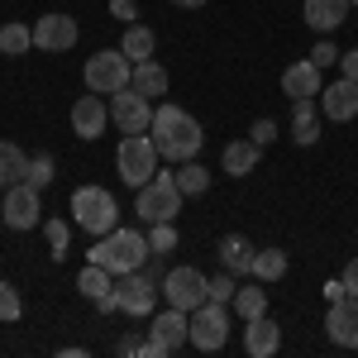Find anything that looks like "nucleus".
Wrapping results in <instances>:
<instances>
[{
  "mask_svg": "<svg viewBox=\"0 0 358 358\" xmlns=\"http://www.w3.org/2000/svg\"><path fill=\"white\" fill-rule=\"evenodd\" d=\"M148 138H153V148H158V158H167V163H187V158H196L201 153V124H196L192 115L182 110V106H158L153 110V124H148Z\"/></svg>",
  "mask_w": 358,
  "mask_h": 358,
  "instance_id": "obj_1",
  "label": "nucleus"
},
{
  "mask_svg": "<svg viewBox=\"0 0 358 358\" xmlns=\"http://www.w3.org/2000/svg\"><path fill=\"white\" fill-rule=\"evenodd\" d=\"M148 239L138 234V229H120L115 224L110 234H101V244H91V258L86 263H101V268H110L115 277L124 273H138V268H148Z\"/></svg>",
  "mask_w": 358,
  "mask_h": 358,
  "instance_id": "obj_2",
  "label": "nucleus"
},
{
  "mask_svg": "<svg viewBox=\"0 0 358 358\" xmlns=\"http://www.w3.org/2000/svg\"><path fill=\"white\" fill-rule=\"evenodd\" d=\"M177 210H182V187H177V177H172V172H153V182L138 187L134 215L143 224H167V220H177Z\"/></svg>",
  "mask_w": 358,
  "mask_h": 358,
  "instance_id": "obj_3",
  "label": "nucleus"
},
{
  "mask_svg": "<svg viewBox=\"0 0 358 358\" xmlns=\"http://www.w3.org/2000/svg\"><path fill=\"white\" fill-rule=\"evenodd\" d=\"M72 220L82 224L91 239H101V234H110L120 224V206H115V196L106 187H77L72 192Z\"/></svg>",
  "mask_w": 358,
  "mask_h": 358,
  "instance_id": "obj_4",
  "label": "nucleus"
},
{
  "mask_svg": "<svg viewBox=\"0 0 358 358\" xmlns=\"http://www.w3.org/2000/svg\"><path fill=\"white\" fill-rule=\"evenodd\" d=\"M187 344H196L201 354H215L229 344V310L224 301H201L187 315Z\"/></svg>",
  "mask_w": 358,
  "mask_h": 358,
  "instance_id": "obj_5",
  "label": "nucleus"
},
{
  "mask_svg": "<svg viewBox=\"0 0 358 358\" xmlns=\"http://www.w3.org/2000/svg\"><path fill=\"white\" fill-rule=\"evenodd\" d=\"M115 167H120V177H124L134 192L143 182H153V172H158V148H153V138L148 134H124L120 138V153H115Z\"/></svg>",
  "mask_w": 358,
  "mask_h": 358,
  "instance_id": "obj_6",
  "label": "nucleus"
},
{
  "mask_svg": "<svg viewBox=\"0 0 358 358\" xmlns=\"http://www.w3.org/2000/svg\"><path fill=\"white\" fill-rule=\"evenodd\" d=\"M129 77H134V62L120 53V48L91 53V62H86V91H96V96H115V91H124Z\"/></svg>",
  "mask_w": 358,
  "mask_h": 358,
  "instance_id": "obj_7",
  "label": "nucleus"
},
{
  "mask_svg": "<svg viewBox=\"0 0 358 358\" xmlns=\"http://www.w3.org/2000/svg\"><path fill=\"white\" fill-rule=\"evenodd\" d=\"M115 315H153L158 306V277H143L138 273H124V282H115Z\"/></svg>",
  "mask_w": 358,
  "mask_h": 358,
  "instance_id": "obj_8",
  "label": "nucleus"
},
{
  "mask_svg": "<svg viewBox=\"0 0 358 358\" xmlns=\"http://www.w3.org/2000/svg\"><path fill=\"white\" fill-rule=\"evenodd\" d=\"M110 120H115V129H124V134H148L153 106H148V96H138L134 86H124V91L110 96Z\"/></svg>",
  "mask_w": 358,
  "mask_h": 358,
  "instance_id": "obj_9",
  "label": "nucleus"
},
{
  "mask_svg": "<svg viewBox=\"0 0 358 358\" xmlns=\"http://www.w3.org/2000/svg\"><path fill=\"white\" fill-rule=\"evenodd\" d=\"M158 287H163L167 306H177V310H196V306L206 301V277L196 273V268H172Z\"/></svg>",
  "mask_w": 358,
  "mask_h": 358,
  "instance_id": "obj_10",
  "label": "nucleus"
},
{
  "mask_svg": "<svg viewBox=\"0 0 358 358\" xmlns=\"http://www.w3.org/2000/svg\"><path fill=\"white\" fill-rule=\"evenodd\" d=\"M325 334L339 349H358V296H339L325 310Z\"/></svg>",
  "mask_w": 358,
  "mask_h": 358,
  "instance_id": "obj_11",
  "label": "nucleus"
},
{
  "mask_svg": "<svg viewBox=\"0 0 358 358\" xmlns=\"http://www.w3.org/2000/svg\"><path fill=\"white\" fill-rule=\"evenodd\" d=\"M72 43H77V20L72 15H43L34 24V48H43V53H67Z\"/></svg>",
  "mask_w": 358,
  "mask_h": 358,
  "instance_id": "obj_12",
  "label": "nucleus"
},
{
  "mask_svg": "<svg viewBox=\"0 0 358 358\" xmlns=\"http://www.w3.org/2000/svg\"><path fill=\"white\" fill-rule=\"evenodd\" d=\"M0 220L10 224V229H34V224H38V187L15 182L10 196H5V215H0Z\"/></svg>",
  "mask_w": 358,
  "mask_h": 358,
  "instance_id": "obj_13",
  "label": "nucleus"
},
{
  "mask_svg": "<svg viewBox=\"0 0 358 358\" xmlns=\"http://www.w3.org/2000/svg\"><path fill=\"white\" fill-rule=\"evenodd\" d=\"M320 110H325V120H334V124L354 120L358 115V82H349V77L330 82L325 91H320Z\"/></svg>",
  "mask_w": 358,
  "mask_h": 358,
  "instance_id": "obj_14",
  "label": "nucleus"
},
{
  "mask_svg": "<svg viewBox=\"0 0 358 358\" xmlns=\"http://www.w3.org/2000/svg\"><path fill=\"white\" fill-rule=\"evenodd\" d=\"M187 315H192V310H177V306L158 310V315L148 320V339H153V344H163L167 354H172V349H182V344H187Z\"/></svg>",
  "mask_w": 358,
  "mask_h": 358,
  "instance_id": "obj_15",
  "label": "nucleus"
},
{
  "mask_svg": "<svg viewBox=\"0 0 358 358\" xmlns=\"http://www.w3.org/2000/svg\"><path fill=\"white\" fill-rule=\"evenodd\" d=\"M106 120H110V106H106L96 91H86L82 101L72 106V129H77L82 138H101L106 134Z\"/></svg>",
  "mask_w": 358,
  "mask_h": 358,
  "instance_id": "obj_16",
  "label": "nucleus"
},
{
  "mask_svg": "<svg viewBox=\"0 0 358 358\" xmlns=\"http://www.w3.org/2000/svg\"><path fill=\"white\" fill-rule=\"evenodd\" d=\"M244 349L253 358H273L277 349H282V330H277V320H268V315L244 320Z\"/></svg>",
  "mask_w": 358,
  "mask_h": 358,
  "instance_id": "obj_17",
  "label": "nucleus"
},
{
  "mask_svg": "<svg viewBox=\"0 0 358 358\" xmlns=\"http://www.w3.org/2000/svg\"><path fill=\"white\" fill-rule=\"evenodd\" d=\"M282 91H287L292 101H306V96L315 101V96L325 91V86H320V67H315L310 57H306V62H292V67L282 72Z\"/></svg>",
  "mask_w": 358,
  "mask_h": 358,
  "instance_id": "obj_18",
  "label": "nucleus"
},
{
  "mask_svg": "<svg viewBox=\"0 0 358 358\" xmlns=\"http://www.w3.org/2000/svg\"><path fill=\"white\" fill-rule=\"evenodd\" d=\"M306 24L315 29V34H330V29L344 24V15H349V0H306Z\"/></svg>",
  "mask_w": 358,
  "mask_h": 358,
  "instance_id": "obj_19",
  "label": "nucleus"
},
{
  "mask_svg": "<svg viewBox=\"0 0 358 358\" xmlns=\"http://www.w3.org/2000/svg\"><path fill=\"white\" fill-rule=\"evenodd\" d=\"M258 143L253 138H234V143H224V153H220V167L229 172V177H248L253 167H258Z\"/></svg>",
  "mask_w": 358,
  "mask_h": 358,
  "instance_id": "obj_20",
  "label": "nucleus"
},
{
  "mask_svg": "<svg viewBox=\"0 0 358 358\" xmlns=\"http://www.w3.org/2000/svg\"><path fill=\"white\" fill-rule=\"evenodd\" d=\"M253 253L258 248L248 244L244 234H229V239H220V268H229L234 277H248L253 273Z\"/></svg>",
  "mask_w": 358,
  "mask_h": 358,
  "instance_id": "obj_21",
  "label": "nucleus"
},
{
  "mask_svg": "<svg viewBox=\"0 0 358 358\" xmlns=\"http://www.w3.org/2000/svg\"><path fill=\"white\" fill-rule=\"evenodd\" d=\"M129 86H134L138 96L158 101V96H167V67H158L153 57H143V62H134V77H129Z\"/></svg>",
  "mask_w": 358,
  "mask_h": 358,
  "instance_id": "obj_22",
  "label": "nucleus"
},
{
  "mask_svg": "<svg viewBox=\"0 0 358 358\" xmlns=\"http://www.w3.org/2000/svg\"><path fill=\"white\" fill-rule=\"evenodd\" d=\"M77 292L91 296V301H101V296H110V292H115V273H110V268H101V263H86L82 277H77Z\"/></svg>",
  "mask_w": 358,
  "mask_h": 358,
  "instance_id": "obj_23",
  "label": "nucleus"
},
{
  "mask_svg": "<svg viewBox=\"0 0 358 358\" xmlns=\"http://www.w3.org/2000/svg\"><path fill=\"white\" fill-rule=\"evenodd\" d=\"M24 172H29V153L20 148V143L0 138V182L15 187V182H24Z\"/></svg>",
  "mask_w": 358,
  "mask_h": 358,
  "instance_id": "obj_24",
  "label": "nucleus"
},
{
  "mask_svg": "<svg viewBox=\"0 0 358 358\" xmlns=\"http://www.w3.org/2000/svg\"><path fill=\"white\" fill-rule=\"evenodd\" d=\"M292 138H296V143H315V138H320V115L310 106V96L292 106Z\"/></svg>",
  "mask_w": 358,
  "mask_h": 358,
  "instance_id": "obj_25",
  "label": "nucleus"
},
{
  "mask_svg": "<svg viewBox=\"0 0 358 358\" xmlns=\"http://www.w3.org/2000/svg\"><path fill=\"white\" fill-rule=\"evenodd\" d=\"M153 29H143V24H124V43H120V53L129 57V62H143V57H153Z\"/></svg>",
  "mask_w": 358,
  "mask_h": 358,
  "instance_id": "obj_26",
  "label": "nucleus"
},
{
  "mask_svg": "<svg viewBox=\"0 0 358 358\" xmlns=\"http://www.w3.org/2000/svg\"><path fill=\"white\" fill-rule=\"evenodd\" d=\"M287 273V253H282V248H258V253H253V282H277V277Z\"/></svg>",
  "mask_w": 358,
  "mask_h": 358,
  "instance_id": "obj_27",
  "label": "nucleus"
},
{
  "mask_svg": "<svg viewBox=\"0 0 358 358\" xmlns=\"http://www.w3.org/2000/svg\"><path fill=\"white\" fill-rule=\"evenodd\" d=\"M172 177H177L182 196H206V192H210V172H206V167L196 163V158H187V163H182L177 172H172Z\"/></svg>",
  "mask_w": 358,
  "mask_h": 358,
  "instance_id": "obj_28",
  "label": "nucleus"
},
{
  "mask_svg": "<svg viewBox=\"0 0 358 358\" xmlns=\"http://www.w3.org/2000/svg\"><path fill=\"white\" fill-rule=\"evenodd\" d=\"M229 306H234L244 320H253V315H268V292H263V287H239Z\"/></svg>",
  "mask_w": 358,
  "mask_h": 358,
  "instance_id": "obj_29",
  "label": "nucleus"
},
{
  "mask_svg": "<svg viewBox=\"0 0 358 358\" xmlns=\"http://www.w3.org/2000/svg\"><path fill=\"white\" fill-rule=\"evenodd\" d=\"M29 48H34V29H24V24H5L0 29V53L20 57V53H29Z\"/></svg>",
  "mask_w": 358,
  "mask_h": 358,
  "instance_id": "obj_30",
  "label": "nucleus"
},
{
  "mask_svg": "<svg viewBox=\"0 0 358 358\" xmlns=\"http://www.w3.org/2000/svg\"><path fill=\"white\" fill-rule=\"evenodd\" d=\"M234 292H239V287H234V273H229V268H224L220 277H206V301H234Z\"/></svg>",
  "mask_w": 358,
  "mask_h": 358,
  "instance_id": "obj_31",
  "label": "nucleus"
},
{
  "mask_svg": "<svg viewBox=\"0 0 358 358\" xmlns=\"http://www.w3.org/2000/svg\"><path fill=\"white\" fill-rule=\"evenodd\" d=\"M20 315H24V301H20L15 282H0V320H5V325H15Z\"/></svg>",
  "mask_w": 358,
  "mask_h": 358,
  "instance_id": "obj_32",
  "label": "nucleus"
},
{
  "mask_svg": "<svg viewBox=\"0 0 358 358\" xmlns=\"http://www.w3.org/2000/svg\"><path fill=\"white\" fill-rule=\"evenodd\" d=\"M53 172H57V163H53V158H29V172H24V182H29V187H38V192H43V187L53 182Z\"/></svg>",
  "mask_w": 358,
  "mask_h": 358,
  "instance_id": "obj_33",
  "label": "nucleus"
},
{
  "mask_svg": "<svg viewBox=\"0 0 358 358\" xmlns=\"http://www.w3.org/2000/svg\"><path fill=\"white\" fill-rule=\"evenodd\" d=\"M148 248H153V253H167V248H177V229H172V220H167V224H153V234H148Z\"/></svg>",
  "mask_w": 358,
  "mask_h": 358,
  "instance_id": "obj_34",
  "label": "nucleus"
},
{
  "mask_svg": "<svg viewBox=\"0 0 358 358\" xmlns=\"http://www.w3.org/2000/svg\"><path fill=\"white\" fill-rule=\"evenodd\" d=\"M310 62H315V67H320V72H325V67H334V62H339V48H334V43H325V38H320V43H315V48H310Z\"/></svg>",
  "mask_w": 358,
  "mask_h": 358,
  "instance_id": "obj_35",
  "label": "nucleus"
},
{
  "mask_svg": "<svg viewBox=\"0 0 358 358\" xmlns=\"http://www.w3.org/2000/svg\"><path fill=\"white\" fill-rule=\"evenodd\" d=\"M48 248H53V258H62V253H67V224H62V220L48 224Z\"/></svg>",
  "mask_w": 358,
  "mask_h": 358,
  "instance_id": "obj_36",
  "label": "nucleus"
},
{
  "mask_svg": "<svg viewBox=\"0 0 358 358\" xmlns=\"http://www.w3.org/2000/svg\"><path fill=\"white\" fill-rule=\"evenodd\" d=\"M248 138H253L258 148H268V143H273V138H277V124H273V120H258V124L248 129Z\"/></svg>",
  "mask_w": 358,
  "mask_h": 358,
  "instance_id": "obj_37",
  "label": "nucleus"
},
{
  "mask_svg": "<svg viewBox=\"0 0 358 358\" xmlns=\"http://www.w3.org/2000/svg\"><path fill=\"white\" fill-rule=\"evenodd\" d=\"M110 10H115V20H124V24H134V15H138V10H134V0H115Z\"/></svg>",
  "mask_w": 358,
  "mask_h": 358,
  "instance_id": "obj_38",
  "label": "nucleus"
},
{
  "mask_svg": "<svg viewBox=\"0 0 358 358\" xmlns=\"http://www.w3.org/2000/svg\"><path fill=\"white\" fill-rule=\"evenodd\" d=\"M339 67H344L349 82H358V48H354V53H339Z\"/></svg>",
  "mask_w": 358,
  "mask_h": 358,
  "instance_id": "obj_39",
  "label": "nucleus"
},
{
  "mask_svg": "<svg viewBox=\"0 0 358 358\" xmlns=\"http://www.w3.org/2000/svg\"><path fill=\"white\" fill-rule=\"evenodd\" d=\"M344 287H349V296H358V258L344 268Z\"/></svg>",
  "mask_w": 358,
  "mask_h": 358,
  "instance_id": "obj_40",
  "label": "nucleus"
},
{
  "mask_svg": "<svg viewBox=\"0 0 358 358\" xmlns=\"http://www.w3.org/2000/svg\"><path fill=\"white\" fill-rule=\"evenodd\" d=\"M325 296H330V301H339V296H349V287H344V277H339V282H325Z\"/></svg>",
  "mask_w": 358,
  "mask_h": 358,
  "instance_id": "obj_41",
  "label": "nucleus"
},
{
  "mask_svg": "<svg viewBox=\"0 0 358 358\" xmlns=\"http://www.w3.org/2000/svg\"><path fill=\"white\" fill-rule=\"evenodd\" d=\"M138 349H143V344H138L134 334H129V339H120V354H124V358H134V354H138Z\"/></svg>",
  "mask_w": 358,
  "mask_h": 358,
  "instance_id": "obj_42",
  "label": "nucleus"
},
{
  "mask_svg": "<svg viewBox=\"0 0 358 358\" xmlns=\"http://www.w3.org/2000/svg\"><path fill=\"white\" fill-rule=\"evenodd\" d=\"M172 5H182V10H196V5H206V0H172Z\"/></svg>",
  "mask_w": 358,
  "mask_h": 358,
  "instance_id": "obj_43",
  "label": "nucleus"
},
{
  "mask_svg": "<svg viewBox=\"0 0 358 358\" xmlns=\"http://www.w3.org/2000/svg\"><path fill=\"white\" fill-rule=\"evenodd\" d=\"M0 215H5V201H0Z\"/></svg>",
  "mask_w": 358,
  "mask_h": 358,
  "instance_id": "obj_44",
  "label": "nucleus"
},
{
  "mask_svg": "<svg viewBox=\"0 0 358 358\" xmlns=\"http://www.w3.org/2000/svg\"><path fill=\"white\" fill-rule=\"evenodd\" d=\"M349 5H358V0H349Z\"/></svg>",
  "mask_w": 358,
  "mask_h": 358,
  "instance_id": "obj_45",
  "label": "nucleus"
}]
</instances>
